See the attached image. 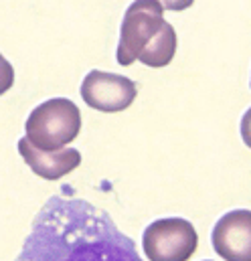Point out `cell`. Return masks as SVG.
I'll list each match as a JSON object with an SVG mask.
<instances>
[{
    "instance_id": "obj_1",
    "label": "cell",
    "mask_w": 251,
    "mask_h": 261,
    "mask_svg": "<svg viewBox=\"0 0 251 261\" xmlns=\"http://www.w3.org/2000/svg\"><path fill=\"white\" fill-rule=\"evenodd\" d=\"M20 261H140L112 217L81 198L51 196L35 217Z\"/></svg>"
},
{
    "instance_id": "obj_2",
    "label": "cell",
    "mask_w": 251,
    "mask_h": 261,
    "mask_svg": "<svg viewBox=\"0 0 251 261\" xmlns=\"http://www.w3.org/2000/svg\"><path fill=\"white\" fill-rule=\"evenodd\" d=\"M177 33L164 20V8L158 0H134L120 27L116 59L124 67L140 61L148 67H164L174 59Z\"/></svg>"
},
{
    "instance_id": "obj_3",
    "label": "cell",
    "mask_w": 251,
    "mask_h": 261,
    "mask_svg": "<svg viewBox=\"0 0 251 261\" xmlns=\"http://www.w3.org/2000/svg\"><path fill=\"white\" fill-rule=\"evenodd\" d=\"M24 130V138L33 146L41 150H57L71 144L79 136L81 112L71 99L55 97L31 112Z\"/></svg>"
},
{
    "instance_id": "obj_4",
    "label": "cell",
    "mask_w": 251,
    "mask_h": 261,
    "mask_svg": "<svg viewBox=\"0 0 251 261\" xmlns=\"http://www.w3.org/2000/svg\"><path fill=\"white\" fill-rule=\"evenodd\" d=\"M144 253L150 261H187L198 245L196 231L187 219H158L142 235Z\"/></svg>"
},
{
    "instance_id": "obj_5",
    "label": "cell",
    "mask_w": 251,
    "mask_h": 261,
    "mask_svg": "<svg viewBox=\"0 0 251 261\" xmlns=\"http://www.w3.org/2000/svg\"><path fill=\"white\" fill-rule=\"evenodd\" d=\"M136 83L124 75L106 73V71H89L81 83L83 101L104 114H116L128 110L136 99Z\"/></svg>"
},
{
    "instance_id": "obj_6",
    "label": "cell",
    "mask_w": 251,
    "mask_h": 261,
    "mask_svg": "<svg viewBox=\"0 0 251 261\" xmlns=\"http://www.w3.org/2000/svg\"><path fill=\"white\" fill-rule=\"evenodd\" d=\"M213 249L229 261L251 259V213L237 208L223 215L213 229Z\"/></svg>"
},
{
    "instance_id": "obj_7",
    "label": "cell",
    "mask_w": 251,
    "mask_h": 261,
    "mask_svg": "<svg viewBox=\"0 0 251 261\" xmlns=\"http://www.w3.org/2000/svg\"><path fill=\"white\" fill-rule=\"evenodd\" d=\"M18 152L22 160L33 168V172L45 180H59L81 164V152L75 148L63 146L57 150H41L27 138L18 140Z\"/></svg>"
},
{
    "instance_id": "obj_8",
    "label": "cell",
    "mask_w": 251,
    "mask_h": 261,
    "mask_svg": "<svg viewBox=\"0 0 251 261\" xmlns=\"http://www.w3.org/2000/svg\"><path fill=\"white\" fill-rule=\"evenodd\" d=\"M14 83V69L0 53V95L6 93Z\"/></svg>"
},
{
    "instance_id": "obj_9",
    "label": "cell",
    "mask_w": 251,
    "mask_h": 261,
    "mask_svg": "<svg viewBox=\"0 0 251 261\" xmlns=\"http://www.w3.org/2000/svg\"><path fill=\"white\" fill-rule=\"evenodd\" d=\"M162 2V8H168V10H174V12H181L188 6H192L194 0H158Z\"/></svg>"
}]
</instances>
